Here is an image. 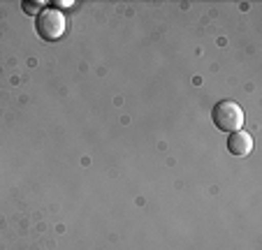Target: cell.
I'll use <instances>...</instances> for the list:
<instances>
[{"label": "cell", "instance_id": "obj_2", "mask_svg": "<svg viewBox=\"0 0 262 250\" xmlns=\"http://www.w3.org/2000/svg\"><path fill=\"white\" fill-rule=\"evenodd\" d=\"M65 28H68L65 14L56 7H45L37 14V21H35V30L45 42H58L65 35Z\"/></svg>", "mask_w": 262, "mask_h": 250}, {"label": "cell", "instance_id": "obj_3", "mask_svg": "<svg viewBox=\"0 0 262 250\" xmlns=\"http://www.w3.org/2000/svg\"><path fill=\"white\" fill-rule=\"evenodd\" d=\"M228 151L237 157H246L251 155L253 151V137L244 130H237V132H230L228 137Z\"/></svg>", "mask_w": 262, "mask_h": 250}, {"label": "cell", "instance_id": "obj_5", "mask_svg": "<svg viewBox=\"0 0 262 250\" xmlns=\"http://www.w3.org/2000/svg\"><path fill=\"white\" fill-rule=\"evenodd\" d=\"M72 5H74L72 0H56V3H54L56 10H58V7H72Z\"/></svg>", "mask_w": 262, "mask_h": 250}, {"label": "cell", "instance_id": "obj_4", "mask_svg": "<svg viewBox=\"0 0 262 250\" xmlns=\"http://www.w3.org/2000/svg\"><path fill=\"white\" fill-rule=\"evenodd\" d=\"M21 7H24L26 14H35V16H37L42 10H45V5H42V3H33V0H26Z\"/></svg>", "mask_w": 262, "mask_h": 250}, {"label": "cell", "instance_id": "obj_1", "mask_svg": "<svg viewBox=\"0 0 262 250\" xmlns=\"http://www.w3.org/2000/svg\"><path fill=\"white\" fill-rule=\"evenodd\" d=\"M211 121L223 132H237V130L244 128L246 113H244V109L234 100H221L211 109Z\"/></svg>", "mask_w": 262, "mask_h": 250}]
</instances>
